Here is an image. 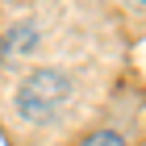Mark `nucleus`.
<instances>
[{
    "label": "nucleus",
    "mask_w": 146,
    "mask_h": 146,
    "mask_svg": "<svg viewBox=\"0 0 146 146\" xmlns=\"http://www.w3.org/2000/svg\"><path fill=\"white\" fill-rule=\"evenodd\" d=\"M71 100V75L58 67H42V71H29L21 79V88H17V113H21L25 121H50L63 113V104Z\"/></svg>",
    "instance_id": "obj_1"
},
{
    "label": "nucleus",
    "mask_w": 146,
    "mask_h": 146,
    "mask_svg": "<svg viewBox=\"0 0 146 146\" xmlns=\"http://www.w3.org/2000/svg\"><path fill=\"white\" fill-rule=\"evenodd\" d=\"M84 146H125V138L117 134V129H100V134L84 138Z\"/></svg>",
    "instance_id": "obj_2"
}]
</instances>
